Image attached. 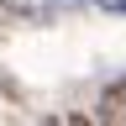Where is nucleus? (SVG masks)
Here are the masks:
<instances>
[{
    "instance_id": "f257e3e1",
    "label": "nucleus",
    "mask_w": 126,
    "mask_h": 126,
    "mask_svg": "<svg viewBox=\"0 0 126 126\" xmlns=\"http://www.w3.org/2000/svg\"><path fill=\"white\" fill-rule=\"evenodd\" d=\"M0 11H16V16H32V0H0Z\"/></svg>"
},
{
    "instance_id": "f03ea898",
    "label": "nucleus",
    "mask_w": 126,
    "mask_h": 126,
    "mask_svg": "<svg viewBox=\"0 0 126 126\" xmlns=\"http://www.w3.org/2000/svg\"><path fill=\"white\" fill-rule=\"evenodd\" d=\"M63 126H89V116H68V121H63Z\"/></svg>"
},
{
    "instance_id": "7ed1b4c3",
    "label": "nucleus",
    "mask_w": 126,
    "mask_h": 126,
    "mask_svg": "<svg viewBox=\"0 0 126 126\" xmlns=\"http://www.w3.org/2000/svg\"><path fill=\"white\" fill-rule=\"evenodd\" d=\"M79 5H105V11H110V5H116V0H79Z\"/></svg>"
},
{
    "instance_id": "20e7f679",
    "label": "nucleus",
    "mask_w": 126,
    "mask_h": 126,
    "mask_svg": "<svg viewBox=\"0 0 126 126\" xmlns=\"http://www.w3.org/2000/svg\"><path fill=\"white\" fill-rule=\"evenodd\" d=\"M110 11H121V16H126V0H116V5H110Z\"/></svg>"
},
{
    "instance_id": "39448f33",
    "label": "nucleus",
    "mask_w": 126,
    "mask_h": 126,
    "mask_svg": "<svg viewBox=\"0 0 126 126\" xmlns=\"http://www.w3.org/2000/svg\"><path fill=\"white\" fill-rule=\"evenodd\" d=\"M47 126H63V121H47Z\"/></svg>"
}]
</instances>
